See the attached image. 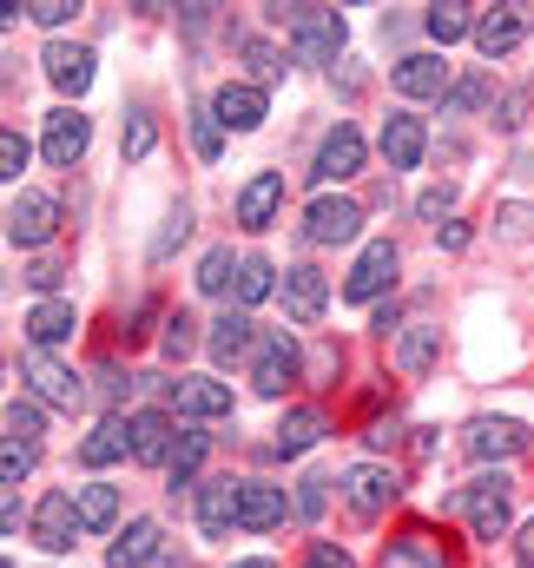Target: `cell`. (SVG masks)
<instances>
[{
    "label": "cell",
    "mask_w": 534,
    "mask_h": 568,
    "mask_svg": "<svg viewBox=\"0 0 534 568\" xmlns=\"http://www.w3.org/2000/svg\"><path fill=\"white\" fill-rule=\"evenodd\" d=\"M455 509H462V523H469L482 542H495V536L509 529V516H515V483H509L502 469H482L475 483H462Z\"/></svg>",
    "instance_id": "1"
},
{
    "label": "cell",
    "mask_w": 534,
    "mask_h": 568,
    "mask_svg": "<svg viewBox=\"0 0 534 568\" xmlns=\"http://www.w3.org/2000/svg\"><path fill=\"white\" fill-rule=\"evenodd\" d=\"M284 13V7H277ZM284 27H290V53L297 60H310V67H324V60H337L343 53V13L337 7H290L284 13Z\"/></svg>",
    "instance_id": "2"
},
{
    "label": "cell",
    "mask_w": 534,
    "mask_h": 568,
    "mask_svg": "<svg viewBox=\"0 0 534 568\" xmlns=\"http://www.w3.org/2000/svg\"><path fill=\"white\" fill-rule=\"evenodd\" d=\"M337 496H343V509H350V516H363V523H370V516H383V509L402 496V483H397V469H390V463H350V469L337 476Z\"/></svg>",
    "instance_id": "3"
},
{
    "label": "cell",
    "mask_w": 534,
    "mask_h": 568,
    "mask_svg": "<svg viewBox=\"0 0 534 568\" xmlns=\"http://www.w3.org/2000/svg\"><path fill=\"white\" fill-rule=\"evenodd\" d=\"M20 377H27V390H33L40 404H53V410H66V417L86 410V384H80L53 351H27V357H20Z\"/></svg>",
    "instance_id": "4"
},
{
    "label": "cell",
    "mask_w": 534,
    "mask_h": 568,
    "mask_svg": "<svg viewBox=\"0 0 534 568\" xmlns=\"http://www.w3.org/2000/svg\"><path fill=\"white\" fill-rule=\"evenodd\" d=\"M357 232H363V205H357V199L317 192V199L304 205V239H310V245H350Z\"/></svg>",
    "instance_id": "5"
},
{
    "label": "cell",
    "mask_w": 534,
    "mask_h": 568,
    "mask_svg": "<svg viewBox=\"0 0 534 568\" xmlns=\"http://www.w3.org/2000/svg\"><path fill=\"white\" fill-rule=\"evenodd\" d=\"M297 371H304L297 337H290V331H265V344H258V357H251V390H258V397H284V390L297 384Z\"/></svg>",
    "instance_id": "6"
},
{
    "label": "cell",
    "mask_w": 534,
    "mask_h": 568,
    "mask_svg": "<svg viewBox=\"0 0 534 568\" xmlns=\"http://www.w3.org/2000/svg\"><path fill=\"white\" fill-rule=\"evenodd\" d=\"M53 232H60V199H53V192H13V205H7V239L27 245V252H40Z\"/></svg>",
    "instance_id": "7"
},
{
    "label": "cell",
    "mask_w": 534,
    "mask_h": 568,
    "mask_svg": "<svg viewBox=\"0 0 534 568\" xmlns=\"http://www.w3.org/2000/svg\"><path fill=\"white\" fill-rule=\"evenodd\" d=\"M397 265H402V252L390 245V239L363 245V258H357V265H350V278H343V297H350V304H377V297L397 284Z\"/></svg>",
    "instance_id": "8"
},
{
    "label": "cell",
    "mask_w": 534,
    "mask_h": 568,
    "mask_svg": "<svg viewBox=\"0 0 534 568\" xmlns=\"http://www.w3.org/2000/svg\"><path fill=\"white\" fill-rule=\"evenodd\" d=\"M205 344H212V364H218V371H232V364H245V357H258V344H265V337H258V324H251V311H232V304H225V311L212 317V331H205Z\"/></svg>",
    "instance_id": "9"
},
{
    "label": "cell",
    "mask_w": 534,
    "mask_h": 568,
    "mask_svg": "<svg viewBox=\"0 0 534 568\" xmlns=\"http://www.w3.org/2000/svg\"><path fill=\"white\" fill-rule=\"evenodd\" d=\"M462 449L475 463H509V456L528 449V424H515V417H475V424L462 429Z\"/></svg>",
    "instance_id": "10"
},
{
    "label": "cell",
    "mask_w": 534,
    "mask_h": 568,
    "mask_svg": "<svg viewBox=\"0 0 534 568\" xmlns=\"http://www.w3.org/2000/svg\"><path fill=\"white\" fill-rule=\"evenodd\" d=\"M357 172H363V133H357V126L343 120V126H337L330 140L317 145V165H310V185H317V192H330L337 179H357Z\"/></svg>",
    "instance_id": "11"
},
{
    "label": "cell",
    "mask_w": 534,
    "mask_h": 568,
    "mask_svg": "<svg viewBox=\"0 0 534 568\" xmlns=\"http://www.w3.org/2000/svg\"><path fill=\"white\" fill-rule=\"evenodd\" d=\"M80 536H86V529H80V509H73V496H66V489L40 496V509H33V542H40V549H53V556H66Z\"/></svg>",
    "instance_id": "12"
},
{
    "label": "cell",
    "mask_w": 534,
    "mask_h": 568,
    "mask_svg": "<svg viewBox=\"0 0 534 568\" xmlns=\"http://www.w3.org/2000/svg\"><path fill=\"white\" fill-rule=\"evenodd\" d=\"M390 87L402 100H449V60L442 53H409L390 67Z\"/></svg>",
    "instance_id": "13"
},
{
    "label": "cell",
    "mask_w": 534,
    "mask_h": 568,
    "mask_svg": "<svg viewBox=\"0 0 534 568\" xmlns=\"http://www.w3.org/2000/svg\"><path fill=\"white\" fill-rule=\"evenodd\" d=\"M212 113H218L225 133H258V126H265V87H251V80H225V87L212 93Z\"/></svg>",
    "instance_id": "14"
},
{
    "label": "cell",
    "mask_w": 534,
    "mask_h": 568,
    "mask_svg": "<svg viewBox=\"0 0 534 568\" xmlns=\"http://www.w3.org/2000/svg\"><path fill=\"white\" fill-rule=\"evenodd\" d=\"M86 145H93V120L86 113H73V106H60V113H47V165H80L86 159Z\"/></svg>",
    "instance_id": "15"
},
{
    "label": "cell",
    "mask_w": 534,
    "mask_h": 568,
    "mask_svg": "<svg viewBox=\"0 0 534 568\" xmlns=\"http://www.w3.org/2000/svg\"><path fill=\"white\" fill-rule=\"evenodd\" d=\"M377 568H455V562H449V549H442V536H435V529L409 523L402 536H390V549H383V562H377Z\"/></svg>",
    "instance_id": "16"
},
{
    "label": "cell",
    "mask_w": 534,
    "mask_h": 568,
    "mask_svg": "<svg viewBox=\"0 0 534 568\" xmlns=\"http://www.w3.org/2000/svg\"><path fill=\"white\" fill-rule=\"evenodd\" d=\"M40 60H47V80H53L66 100H80V93L93 87V47H80V40H53Z\"/></svg>",
    "instance_id": "17"
},
{
    "label": "cell",
    "mask_w": 534,
    "mask_h": 568,
    "mask_svg": "<svg viewBox=\"0 0 534 568\" xmlns=\"http://www.w3.org/2000/svg\"><path fill=\"white\" fill-rule=\"evenodd\" d=\"M522 40H528V7H489V13L475 20V47H482L489 60L515 53Z\"/></svg>",
    "instance_id": "18"
},
{
    "label": "cell",
    "mask_w": 534,
    "mask_h": 568,
    "mask_svg": "<svg viewBox=\"0 0 534 568\" xmlns=\"http://www.w3.org/2000/svg\"><path fill=\"white\" fill-rule=\"evenodd\" d=\"M20 324H27L33 351H53V344H66V337L80 331V311H73V297H40Z\"/></svg>",
    "instance_id": "19"
},
{
    "label": "cell",
    "mask_w": 534,
    "mask_h": 568,
    "mask_svg": "<svg viewBox=\"0 0 534 568\" xmlns=\"http://www.w3.org/2000/svg\"><path fill=\"white\" fill-rule=\"evenodd\" d=\"M172 410L178 417H232V390L218 377H172Z\"/></svg>",
    "instance_id": "20"
},
{
    "label": "cell",
    "mask_w": 534,
    "mask_h": 568,
    "mask_svg": "<svg viewBox=\"0 0 534 568\" xmlns=\"http://www.w3.org/2000/svg\"><path fill=\"white\" fill-rule=\"evenodd\" d=\"M324 304H330V284H324L317 265H290L284 272V311H290V324H317Z\"/></svg>",
    "instance_id": "21"
},
{
    "label": "cell",
    "mask_w": 534,
    "mask_h": 568,
    "mask_svg": "<svg viewBox=\"0 0 534 568\" xmlns=\"http://www.w3.org/2000/svg\"><path fill=\"white\" fill-rule=\"evenodd\" d=\"M284 516H290V503H284L277 483H238V529H245V536H265Z\"/></svg>",
    "instance_id": "22"
},
{
    "label": "cell",
    "mask_w": 534,
    "mask_h": 568,
    "mask_svg": "<svg viewBox=\"0 0 534 568\" xmlns=\"http://www.w3.org/2000/svg\"><path fill=\"white\" fill-rule=\"evenodd\" d=\"M435 344H442V324H429V317H409L397 331V344H390V357H397L402 377H422L429 364H435Z\"/></svg>",
    "instance_id": "23"
},
{
    "label": "cell",
    "mask_w": 534,
    "mask_h": 568,
    "mask_svg": "<svg viewBox=\"0 0 534 568\" xmlns=\"http://www.w3.org/2000/svg\"><path fill=\"white\" fill-rule=\"evenodd\" d=\"M277 212H284V172H258L238 192V225L245 232H265V225H277Z\"/></svg>",
    "instance_id": "24"
},
{
    "label": "cell",
    "mask_w": 534,
    "mask_h": 568,
    "mask_svg": "<svg viewBox=\"0 0 534 568\" xmlns=\"http://www.w3.org/2000/svg\"><path fill=\"white\" fill-rule=\"evenodd\" d=\"M198 529H205V536H232V529H238V483H232V476L198 483Z\"/></svg>",
    "instance_id": "25"
},
{
    "label": "cell",
    "mask_w": 534,
    "mask_h": 568,
    "mask_svg": "<svg viewBox=\"0 0 534 568\" xmlns=\"http://www.w3.org/2000/svg\"><path fill=\"white\" fill-rule=\"evenodd\" d=\"M126 429H133V456L138 463H172L178 436H172V417H165V410H133Z\"/></svg>",
    "instance_id": "26"
},
{
    "label": "cell",
    "mask_w": 534,
    "mask_h": 568,
    "mask_svg": "<svg viewBox=\"0 0 534 568\" xmlns=\"http://www.w3.org/2000/svg\"><path fill=\"white\" fill-rule=\"evenodd\" d=\"M422 145H429V133H422L415 113H390V120H383V159H390V172L422 165Z\"/></svg>",
    "instance_id": "27"
},
{
    "label": "cell",
    "mask_w": 534,
    "mask_h": 568,
    "mask_svg": "<svg viewBox=\"0 0 534 568\" xmlns=\"http://www.w3.org/2000/svg\"><path fill=\"white\" fill-rule=\"evenodd\" d=\"M120 456H133V429L126 417H106V424H93L80 436V463L86 469H106V463H120Z\"/></svg>",
    "instance_id": "28"
},
{
    "label": "cell",
    "mask_w": 534,
    "mask_h": 568,
    "mask_svg": "<svg viewBox=\"0 0 534 568\" xmlns=\"http://www.w3.org/2000/svg\"><path fill=\"white\" fill-rule=\"evenodd\" d=\"M158 542H165V536H158V523H145V516H138V523H126V529L106 542V568H145L152 556H158Z\"/></svg>",
    "instance_id": "29"
},
{
    "label": "cell",
    "mask_w": 534,
    "mask_h": 568,
    "mask_svg": "<svg viewBox=\"0 0 534 568\" xmlns=\"http://www.w3.org/2000/svg\"><path fill=\"white\" fill-rule=\"evenodd\" d=\"M324 436H330V417L310 410V404H297V410H284V424H277V456H304V449H317Z\"/></svg>",
    "instance_id": "30"
},
{
    "label": "cell",
    "mask_w": 534,
    "mask_h": 568,
    "mask_svg": "<svg viewBox=\"0 0 534 568\" xmlns=\"http://www.w3.org/2000/svg\"><path fill=\"white\" fill-rule=\"evenodd\" d=\"M205 456H212V429H178V449H172V463H165V476H172V496H178V489H198V469H205Z\"/></svg>",
    "instance_id": "31"
},
{
    "label": "cell",
    "mask_w": 534,
    "mask_h": 568,
    "mask_svg": "<svg viewBox=\"0 0 534 568\" xmlns=\"http://www.w3.org/2000/svg\"><path fill=\"white\" fill-rule=\"evenodd\" d=\"M73 509H80V529L86 536H106L120 523V489L113 483H80L73 489Z\"/></svg>",
    "instance_id": "32"
},
{
    "label": "cell",
    "mask_w": 534,
    "mask_h": 568,
    "mask_svg": "<svg viewBox=\"0 0 534 568\" xmlns=\"http://www.w3.org/2000/svg\"><path fill=\"white\" fill-rule=\"evenodd\" d=\"M232 291H238V311L265 304L270 291H277V265H270V258H245V265H238V284H232Z\"/></svg>",
    "instance_id": "33"
},
{
    "label": "cell",
    "mask_w": 534,
    "mask_h": 568,
    "mask_svg": "<svg viewBox=\"0 0 534 568\" xmlns=\"http://www.w3.org/2000/svg\"><path fill=\"white\" fill-rule=\"evenodd\" d=\"M238 47H245V67H251V87H270V80H284V67H290V60H284V53H277L270 40H258V33H245Z\"/></svg>",
    "instance_id": "34"
},
{
    "label": "cell",
    "mask_w": 534,
    "mask_h": 568,
    "mask_svg": "<svg viewBox=\"0 0 534 568\" xmlns=\"http://www.w3.org/2000/svg\"><path fill=\"white\" fill-rule=\"evenodd\" d=\"M152 145H158V126H152V113H145V106H126V126H120V152H126V165H138Z\"/></svg>",
    "instance_id": "35"
},
{
    "label": "cell",
    "mask_w": 534,
    "mask_h": 568,
    "mask_svg": "<svg viewBox=\"0 0 534 568\" xmlns=\"http://www.w3.org/2000/svg\"><path fill=\"white\" fill-rule=\"evenodd\" d=\"M422 27H429V40H462V33H475V20H469V7H455V0H442V7H429L422 13Z\"/></svg>",
    "instance_id": "36"
},
{
    "label": "cell",
    "mask_w": 534,
    "mask_h": 568,
    "mask_svg": "<svg viewBox=\"0 0 534 568\" xmlns=\"http://www.w3.org/2000/svg\"><path fill=\"white\" fill-rule=\"evenodd\" d=\"M185 239H192V205L178 199V205L165 212V225H158V239H152V265H165V258H172V252H178Z\"/></svg>",
    "instance_id": "37"
},
{
    "label": "cell",
    "mask_w": 534,
    "mask_h": 568,
    "mask_svg": "<svg viewBox=\"0 0 534 568\" xmlns=\"http://www.w3.org/2000/svg\"><path fill=\"white\" fill-rule=\"evenodd\" d=\"M158 351H165L172 364H178V357H192V351H198V317H192V311H172V317H165V331H158Z\"/></svg>",
    "instance_id": "38"
},
{
    "label": "cell",
    "mask_w": 534,
    "mask_h": 568,
    "mask_svg": "<svg viewBox=\"0 0 534 568\" xmlns=\"http://www.w3.org/2000/svg\"><path fill=\"white\" fill-rule=\"evenodd\" d=\"M238 265H245V258H232V245H212L205 265H198V291H232V284H238Z\"/></svg>",
    "instance_id": "39"
},
{
    "label": "cell",
    "mask_w": 534,
    "mask_h": 568,
    "mask_svg": "<svg viewBox=\"0 0 534 568\" xmlns=\"http://www.w3.org/2000/svg\"><path fill=\"white\" fill-rule=\"evenodd\" d=\"M489 100H495V80H489V73H469V80L449 87L442 106H449V113H475V106H489Z\"/></svg>",
    "instance_id": "40"
},
{
    "label": "cell",
    "mask_w": 534,
    "mask_h": 568,
    "mask_svg": "<svg viewBox=\"0 0 534 568\" xmlns=\"http://www.w3.org/2000/svg\"><path fill=\"white\" fill-rule=\"evenodd\" d=\"M27 159H33V145H27L20 133H13V126H7V133H0V179H7V185H20Z\"/></svg>",
    "instance_id": "41"
},
{
    "label": "cell",
    "mask_w": 534,
    "mask_h": 568,
    "mask_svg": "<svg viewBox=\"0 0 534 568\" xmlns=\"http://www.w3.org/2000/svg\"><path fill=\"white\" fill-rule=\"evenodd\" d=\"M192 145H198V159H218L225 152V126H218V113L205 106V113H192Z\"/></svg>",
    "instance_id": "42"
},
{
    "label": "cell",
    "mask_w": 534,
    "mask_h": 568,
    "mask_svg": "<svg viewBox=\"0 0 534 568\" xmlns=\"http://www.w3.org/2000/svg\"><path fill=\"white\" fill-rule=\"evenodd\" d=\"M7 436H13V443H40V404H20V397H13V404H7Z\"/></svg>",
    "instance_id": "43"
},
{
    "label": "cell",
    "mask_w": 534,
    "mask_h": 568,
    "mask_svg": "<svg viewBox=\"0 0 534 568\" xmlns=\"http://www.w3.org/2000/svg\"><path fill=\"white\" fill-rule=\"evenodd\" d=\"M330 483H337V476H304V489H297V516H304V523H317V516H324Z\"/></svg>",
    "instance_id": "44"
},
{
    "label": "cell",
    "mask_w": 534,
    "mask_h": 568,
    "mask_svg": "<svg viewBox=\"0 0 534 568\" xmlns=\"http://www.w3.org/2000/svg\"><path fill=\"white\" fill-rule=\"evenodd\" d=\"M27 469H33V443H13V436H7V449H0V483L13 489Z\"/></svg>",
    "instance_id": "45"
},
{
    "label": "cell",
    "mask_w": 534,
    "mask_h": 568,
    "mask_svg": "<svg viewBox=\"0 0 534 568\" xmlns=\"http://www.w3.org/2000/svg\"><path fill=\"white\" fill-rule=\"evenodd\" d=\"M93 377H100V384H93V390H100V397H106V404H120V397H126V390H133V384H138L133 371H120V364H100V371H93Z\"/></svg>",
    "instance_id": "46"
},
{
    "label": "cell",
    "mask_w": 534,
    "mask_h": 568,
    "mask_svg": "<svg viewBox=\"0 0 534 568\" xmlns=\"http://www.w3.org/2000/svg\"><path fill=\"white\" fill-rule=\"evenodd\" d=\"M27 13H33V20H40V27H66V20H73V13H80V7H73V0H33V7H27Z\"/></svg>",
    "instance_id": "47"
},
{
    "label": "cell",
    "mask_w": 534,
    "mask_h": 568,
    "mask_svg": "<svg viewBox=\"0 0 534 568\" xmlns=\"http://www.w3.org/2000/svg\"><path fill=\"white\" fill-rule=\"evenodd\" d=\"M449 205H455V185H429V192L415 199V212H422V219H435V225H442V212H449Z\"/></svg>",
    "instance_id": "48"
},
{
    "label": "cell",
    "mask_w": 534,
    "mask_h": 568,
    "mask_svg": "<svg viewBox=\"0 0 534 568\" xmlns=\"http://www.w3.org/2000/svg\"><path fill=\"white\" fill-rule=\"evenodd\" d=\"M304 568H357V562H350V549H337V542H310Z\"/></svg>",
    "instance_id": "49"
},
{
    "label": "cell",
    "mask_w": 534,
    "mask_h": 568,
    "mask_svg": "<svg viewBox=\"0 0 534 568\" xmlns=\"http://www.w3.org/2000/svg\"><path fill=\"white\" fill-rule=\"evenodd\" d=\"M27 284H33L40 297H53V284H60V265H53V258H40V265H27Z\"/></svg>",
    "instance_id": "50"
},
{
    "label": "cell",
    "mask_w": 534,
    "mask_h": 568,
    "mask_svg": "<svg viewBox=\"0 0 534 568\" xmlns=\"http://www.w3.org/2000/svg\"><path fill=\"white\" fill-rule=\"evenodd\" d=\"M522 106H528V93H509V100H502V126H509V133L522 126Z\"/></svg>",
    "instance_id": "51"
},
{
    "label": "cell",
    "mask_w": 534,
    "mask_h": 568,
    "mask_svg": "<svg viewBox=\"0 0 534 568\" xmlns=\"http://www.w3.org/2000/svg\"><path fill=\"white\" fill-rule=\"evenodd\" d=\"M469 245V225H442V252H462Z\"/></svg>",
    "instance_id": "52"
},
{
    "label": "cell",
    "mask_w": 534,
    "mask_h": 568,
    "mask_svg": "<svg viewBox=\"0 0 534 568\" xmlns=\"http://www.w3.org/2000/svg\"><path fill=\"white\" fill-rule=\"evenodd\" d=\"M515 556H522V568H534V523H528V536L515 542Z\"/></svg>",
    "instance_id": "53"
},
{
    "label": "cell",
    "mask_w": 534,
    "mask_h": 568,
    "mask_svg": "<svg viewBox=\"0 0 534 568\" xmlns=\"http://www.w3.org/2000/svg\"><path fill=\"white\" fill-rule=\"evenodd\" d=\"M232 568H277L270 556H245V562H232Z\"/></svg>",
    "instance_id": "54"
}]
</instances>
